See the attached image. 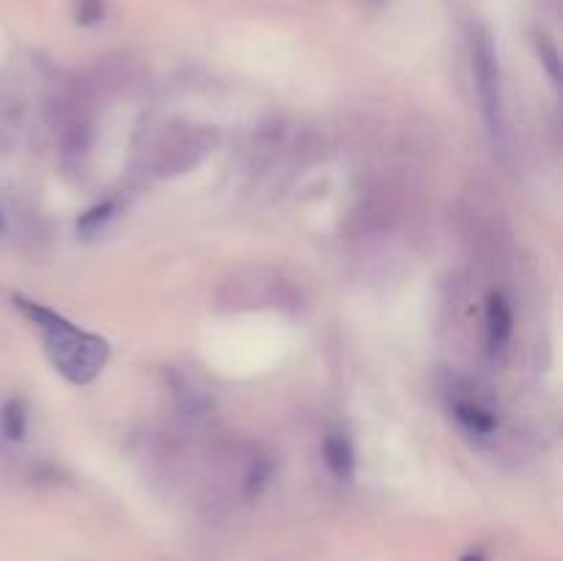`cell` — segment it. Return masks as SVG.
Masks as SVG:
<instances>
[{
	"instance_id": "8992f818",
	"label": "cell",
	"mask_w": 563,
	"mask_h": 561,
	"mask_svg": "<svg viewBox=\"0 0 563 561\" xmlns=\"http://www.w3.org/2000/svg\"><path fill=\"white\" fill-rule=\"evenodd\" d=\"M0 432L9 440H22L27 432V407L22 399H9L0 407Z\"/></svg>"
},
{
	"instance_id": "7a4b0ae2",
	"label": "cell",
	"mask_w": 563,
	"mask_h": 561,
	"mask_svg": "<svg viewBox=\"0 0 563 561\" xmlns=\"http://www.w3.org/2000/svg\"><path fill=\"white\" fill-rule=\"evenodd\" d=\"M473 77H476V91L482 99L484 119L489 132L500 138L504 132V94H500V66L495 55V44L484 28L473 31Z\"/></svg>"
},
{
	"instance_id": "ba28073f",
	"label": "cell",
	"mask_w": 563,
	"mask_h": 561,
	"mask_svg": "<svg viewBox=\"0 0 563 561\" xmlns=\"http://www.w3.org/2000/svg\"><path fill=\"white\" fill-rule=\"evenodd\" d=\"M539 53H544V58H548L550 75L559 77V53H555V47L548 42V38H539Z\"/></svg>"
},
{
	"instance_id": "277c9868",
	"label": "cell",
	"mask_w": 563,
	"mask_h": 561,
	"mask_svg": "<svg viewBox=\"0 0 563 561\" xmlns=\"http://www.w3.org/2000/svg\"><path fill=\"white\" fill-rule=\"evenodd\" d=\"M511 333H515V317H511L509 302L500 295H489L487 306V344L489 350L498 352L509 344Z\"/></svg>"
},
{
	"instance_id": "3957f363",
	"label": "cell",
	"mask_w": 563,
	"mask_h": 561,
	"mask_svg": "<svg viewBox=\"0 0 563 561\" xmlns=\"http://www.w3.org/2000/svg\"><path fill=\"white\" fill-rule=\"evenodd\" d=\"M454 416L460 418V424L467 429V432L482 435V438L495 435V429H498V418H495V413L489 410V407H484L478 399H473V396H456Z\"/></svg>"
},
{
	"instance_id": "52a82bcc",
	"label": "cell",
	"mask_w": 563,
	"mask_h": 561,
	"mask_svg": "<svg viewBox=\"0 0 563 561\" xmlns=\"http://www.w3.org/2000/svg\"><path fill=\"white\" fill-rule=\"evenodd\" d=\"M102 14L104 0H80V6H77V20H80L82 25H91V22H97Z\"/></svg>"
},
{
	"instance_id": "9c48e42d",
	"label": "cell",
	"mask_w": 563,
	"mask_h": 561,
	"mask_svg": "<svg viewBox=\"0 0 563 561\" xmlns=\"http://www.w3.org/2000/svg\"><path fill=\"white\" fill-rule=\"evenodd\" d=\"M465 561H482V556H476V553H471V556H467V559Z\"/></svg>"
},
{
	"instance_id": "6da1fadb",
	"label": "cell",
	"mask_w": 563,
	"mask_h": 561,
	"mask_svg": "<svg viewBox=\"0 0 563 561\" xmlns=\"http://www.w3.org/2000/svg\"><path fill=\"white\" fill-rule=\"evenodd\" d=\"M14 302L25 314L27 322L42 333L44 352L69 383L88 385L102 372L110 355L108 341L86 333V330H80L69 319L55 314L53 308L42 306V302L25 300V297H14Z\"/></svg>"
},
{
	"instance_id": "5b68a950",
	"label": "cell",
	"mask_w": 563,
	"mask_h": 561,
	"mask_svg": "<svg viewBox=\"0 0 563 561\" xmlns=\"http://www.w3.org/2000/svg\"><path fill=\"white\" fill-rule=\"evenodd\" d=\"M324 462H328L330 473L339 479H352L355 473V451H352V443L341 435H330L324 440Z\"/></svg>"
},
{
	"instance_id": "30bf717a",
	"label": "cell",
	"mask_w": 563,
	"mask_h": 561,
	"mask_svg": "<svg viewBox=\"0 0 563 561\" xmlns=\"http://www.w3.org/2000/svg\"><path fill=\"white\" fill-rule=\"evenodd\" d=\"M3 229H5V220H3V212H0V234H3Z\"/></svg>"
}]
</instances>
